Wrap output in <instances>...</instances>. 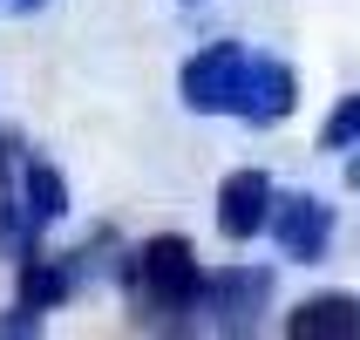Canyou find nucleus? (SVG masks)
<instances>
[{
    "label": "nucleus",
    "instance_id": "nucleus-1",
    "mask_svg": "<svg viewBox=\"0 0 360 340\" xmlns=\"http://www.w3.org/2000/svg\"><path fill=\"white\" fill-rule=\"evenodd\" d=\"M116 279H122V293H129V313H136L143 327H198L211 272L198 265L191 239H177V232H157V239H143L136 252H122Z\"/></svg>",
    "mask_w": 360,
    "mask_h": 340
},
{
    "label": "nucleus",
    "instance_id": "nucleus-2",
    "mask_svg": "<svg viewBox=\"0 0 360 340\" xmlns=\"http://www.w3.org/2000/svg\"><path fill=\"white\" fill-rule=\"evenodd\" d=\"M265 306H272V265H218L211 286H204L198 327H204V334L238 340V334H259Z\"/></svg>",
    "mask_w": 360,
    "mask_h": 340
},
{
    "label": "nucleus",
    "instance_id": "nucleus-3",
    "mask_svg": "<svg viewBox=\"0 0 360 340\" xmlns=\"http://www.w3.org/2000/svg\"><path fill=\"white\" fill-rule=\"evenodd\" d=\"M245 61L252 48L245 41H211L198 55L177 68V96L191 116H231V102H238V82H245Z\"/></svg>",
    "mask_w": 360,
    "mask_h": 340
},
{
    "label": "nucleus",
    "instance_id": "nucleus-4",
    "mask_svg": "<svg viewBox=\"0 0 360 340\" xmlns=\"http://www.w3.org/2000/svg\"><path fill=\"white\" fill-rule=\"evenodd\" d=\"M272 211H279V184L265 177L259 163H245L218 184V239L231 245H252L272 232Z\"/></svg>",
    "mask_w": 360,
    "mask_h": 340
},
{
    "label": "nucleus",
    "instance_id": "nucleus-5",
    "mask_svg": "<svg viewBox=\"0 0 360 340\" xmlns=\"http://www.w3.org/2000/svg\"><path fill=\"white\" fill-rule=\"evenodd\" d=\"M265 239L279 245V259L320 265L333 252V204L313 198V191H279V211H272V232Z\"/></svg>",
    "mask_w": 360,
    "mask_h": 340
},
{
    "label": "nucleus",
    "instance_id": "nucleus-6",
    "mask_svg": "<svg viewBox=\"0 0 360 340\" xmlns=\"http://www.w3.org/2000/svg\"><path fill=\"white\" fill-rule=\"evenodd\" d=\"M300 109V75L285 68L279 55H252L245 61V82H238V102H231V116L252 122V130H272Z\"/></svg>",
    "mask_w": 360,
    "mask_h": 340
},
{
    "label": "nucleus",
    "instance_id": "nucleus-7",
    "mask_svg": "<svg viewBox=\"0 0 360 340\" xmlns=\"http://www.w3.org/2000/svg\"><path fill=\"white\" fill-rule=\"evenodd\" d=\"M292 340H360V293H313L285 313Z\"/></svg>",
    "mask_w": 360,
    "mask_h": 340
},
{
    "label": "nucleus",
    "instance_id": "nucleus-8",
    "mask_svg": "<svg viewBox=\"0 0 360 340\" xmlns=\"http://www.w3.org/2000/svg\"><path fill=\"white\" fill-rule=\"evenodd\" d=\"M20 211L34 218V232H55V225L75 211V198H68V177H61L55 163H41V157H34L27 170H20Z\"/></svg>",
    "mask_w": 360,
    "mask_h": 340
},
{
    "label": "nucleus",
    "instance_id": "nucleus-9",
    "mask_svg": "<svg viewBox=\"0 0 360 340\" xmlns=\"http://www.w3.org/2000/svg\"><path fill=\"white\" fill-rule=\"evenodd\" d=\"M14 272H20V300L41 306V313H55V306H68V300L82 293V279H75V265H68V252H61V259L34 252V259H20Z\"/></svg>",
    "mask_w": 360,
    "mask_h": 340
},
{
    "label": "nucleus",
    "instance_id": "nucleus-10",
    "mask_svg": "<svg viewBox=\"0 0 360 340\" xmlns=\"http://www.w3.org/2000/svg\"><path fill=\"white\" fill-rule=\"evenodd\" d=\"M320 150H326V157H347V150H360V89L333 102V116L320 122Z\"/></svg>",
    "mask_w": 360,
    "mask_h": 340
},
{
    "label": "nucleus",
    "instance_id": "nucleus-11",
    "mask_svg": "<svg viewBox=\"0 0 360 340\" xmlns=\"http://www.w3.org/2000/svg\"><path fill=\"white\" fill-rule=\"evenodd\" d=\"M41 327H48V313L27 306V300H14L7 313H0V340H27V334H41Z\"/></svg>",
    "mask_w": 360,
    "mask_h": 340
},
{
    "label": "nucleus",
    "instance_id": "nucleus-12",
    "mask_svg": "<svg viewBox=\"0 0 360 340\" xmlns=\"http://www.w3.org/2000/svg\"><path fill=\"white\" fill-rule=\"evenodd\" d=\"M347 191H360V150H347Z\"/></svg>",
    "mask_w": 360,
    "mask_h": 340
},
{
    "label": "nucleus",
    "instance_id": "nucleus-13",
    "mask_svg": "<svg viewBox=\"0 0 360 340\" xmlns=\"http://www.w3.org/2000/svg\"><path fill=\"white\" fill-rule=\"evenodd\" d=\"M7 7H20V14H34V7H48V0H7Z\"/></svg>",
    "mask_w": 360,
    "mask_h": 340
},
{
    "label": "nucleus",
    "instance_id": "nucleus-14",
    "mask_svg": "<svg viewBox=\"0 0 360 340\" xmlns=\"http://www.w3.org/2000/svg\"><path fill=\"white\" fill-rule=\"evenodd\" d=\"M0 163H7V137H0Z\"/></svg>",
    "mask_w": 360,
    "mask_h": 340
}]
</instances>
